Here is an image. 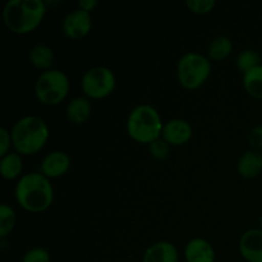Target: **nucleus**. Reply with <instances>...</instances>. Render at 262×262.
Masks as SVG:
<instances>
[{
	"mask_svg": "<svg viewBox=\"0 0 262 262\" xmlns=\"http://www.w3.org/2000/svg\"><path fill=\"white\" fill-rule=\"evenodd\" d=\"M28 59L36 68L49 71L54 63V51L45 43H37L28 53Z\"/></svg>",
	"mask_w": 262,
	"mask_h": 262,
	"instance_id": "dca6fc26",
	"label": "nucleus"
},
{
	"mask_svg": "<svg viewBox=\"0 0 262 262\" xmlns=\"http://www.w3.org/2000/svg\"><path fill=\"white\" fill-rule=\"evenodd\" d=\"M69 92V79L59 69H49L37 77L35 83L36 97L45 105H58Z\"/></svg>",
	"mask_w": 262,
	"mask_h": 262,
	"instance_id": "423d86ee",
	"label": "nucleus"
},
{
	"mask_svg": "<svg viewBox=\"0 0 262 262\" xmlns=\"http://www.w3.org/2000/svg\"><path fill=\"white\" fill-rule=\"evenodd\" d=\"M71 168V158L64 151H53L43 158L41 163V173L50 178L64 176Z\"/></svg>",
	"mask_w": 262,
	"mask_h": 262,
	"instance_id": "9b49d317",
	"label": "nucleus"
},
{
	"mask_svg": "<svg viewBox=\"0 0 262 262\" xmlns=\"http://www.w3.org/2000/svg\"><path fill=\"white\" fill-rule=\"evenodd\" d=\"M92 27L91 13L77 8L64 17L63 31L68 37L79 40L90 33Z\"/></svg>",
	"mask_w": 262,
	"mask_h": 262,
	"instance_id": "6e6552de",
	"label": "nucleus"
},
{
	"mask_svg": "<svg viewBox=\"0 0 262 262\" xmlns=\"http://www.w3.org/2000/svg\"><path fill=\"white\" fill-rule=\"evenodd\" d=\"M192 125L187 120L174 118L166 122L163 127L161 137L171 146H182L188 142L192 137Z\"/></svg>",
	"mask_w": 262,
	"mask_h": 262,
	"instance_id": "1a4fd4ad",
	"label": "nucleus"
},
{
	"mask_svg": "<svg viewBox=\"0 0 262 262\" xmlns=\"http://www.w3.org/2000/svg\"><path fill=\"white\" fill-rule=\"evenodd\" d=\"M91 112V102L87 97H74L67 106V118L74 124H82L89 119Z\"/></svg>",
	"mask_w": 262,
	"mask_h": 262,
	"instance_id": "4468645a",
	"label": "nucleus"
},
{
	"mask_svg": "<svg viewBox=\"0 0 262 262\" xmlns=\"http://www.w3.org/2000/svg\"><path fill=\"white\" fill-rule=\"evenodd\" d=\"M243 86L251 96L262 99V64L243 73Z\"/></svg>",
	"mask_w": 262,
	"mask_h": 262,
	"instance_id": "a211bd4d",
	"label": "nucleus"
},
{
	"mask_svg": "<svg viewBox=\"0 0 262 262\" xmlns=\"http://www.w3.org/2000/svg\"><path fill=\"white\" fill-rule=\"evenodd\" d=\"M237 169L245 178H255L262 170V155L256 151H247L238 160Z\"/></svg>",
	"mask_w": 262,
	"mask_h": 262,
	"instance_id": "2eb2a0df",
	"label": "nucleus"
},
{
	"mask_svg": "<svg viewBox=\"0 0 262 262\" xmlns=\"http://www.w3.org/2000/svg\"><path fill=\"white\" fill-rule=\"evenodd\" d=\"M15 212L9 205H0V237H7L15 225Z\"/></svg>",
	"mask_w": 262,
	"mask_h": 262,
	"instance_id": "aec40b11",
	"label": "nucleus"
},
{
	"mask_svg": "<svg viewBox=\"0 0 262 262\" xmlns=\"http://www.w3.org/2000/svg\"><path fill=\"white\" fill-rule=\"evenodd\" d=\"M239 252L248 262H262V230L250 229L239 239Z\"/></svg>",
	"mask_w": 262,
	"mask_h": 262,
	"instance_id": "9d476101",
	"label": "nucleus"
},
{
	"mask_svg": "<svg viewBox=\"0 0 262 262\" xmlns=\"http://www.w3.org/2000/svg\"><path fill=\"white\" fill-rule=\"evenodd\" d=\"M163 122L160 114L154 106L142 104L129 113L127 119V130L130 138L140 143H152L161 137Z\"/></svg>",
	"mask_w": 262,
	"mask_h": 262,
	"instance_id": "20e7f679",
	"label": "nucleus"
},
{
	"mask_svg": "<svg viewBox=\"0 0 262 262\" xmlns=\"http://www.w3.org/2000/svg\"><path fill=\"white\" fill-rule=\"evenodd\" d=\"M260 60L261 58L257 51L252 50V49H247V50L241 51L239 55H238L237 67L239 68V71L246 73V72L260 66Z\"/></svg>",
	"mask_w": 262,
	"mask_h": 262,
	"instance_id": "412c9836",
	"label": "nucleus"
},
{
	"mask_svg": "<svg viewBox=\"0 0 262 262\" xmlns=\"http://www.w3.org/2000/svg\"><path fill=\"white\" fill-rule=\"evenodd\" d=\"M15 199L20 207L27 211H45L53 204V186L48 177L42 173L33 171L25 174L20 177L15 187Z\"/></svg>",
	"mask_w": 262,
	"mask_h": 262,
	"instance_id": "f257e3e1",
	"label": "nucleus"
},
{
	"mask_svg": "<svg viewBox=\"0 0 262 262\" xmlns=\"http://www.w3.org/2000/svg\"><path fill=\"white\" fill-rule=\"evenodd\" d=\"M169 146L170 145L163 137H160L156 141H154L152 143H150L148 148H150V152L152 155V158L158 159V160H164L169 155Z\"/></svg>",
	"mask_w": 262,
	"mask_h": 262,
	"instance_id": "4be33fe9",
	"label": "nucleus"
},
{
	"mask_svg": "<svg viewBox=\"0 0 262 262\" xmlns=\"http://www.w3.org/2000/svg\"><path fill=\"white\" fill-rule=\"evenodd\" d=\"M10 143H12V136L4 127H2L0 128V155L2 158L8 154Z\"/></svg>",
	"mask_w": 262,
	"mask_h": 262,
	"instance_id": "a878e982",
	"label": "nucleus"
},
{
	"mask_svg": "<svg viewBox=\"0 0 262 262\" xmlns=\"http://www.w3.org/2000/svg\"><path fill=\"white\" fill-rule=\"evenodd\" d=\"M178 250L168 241H160L146 250L142 262H178Z\"/></svg>",
	"mask_w": 262,
	"mask_h": 262,
	"instance_id": "ddd939ff",
	"label": "nucleus"
},
{
	"mask_svg": "<svg viewBox=\"0 0 262 262\" xmlns=\"http://www.w3.org/2000/svg\"><path fill=\"white\" fill-rule=\"evenodd\" d=\"M233 42L228 36H217L211 41L209 46V58L211 60H223L232 54Z\"/></svg>",
	"mask_w": 262,
	"mask_h": 262,
	"instance_id": "6ab92c4d",
	"label": "nucleus"
},
{
	"mask_svg": "<svg viewBox=\"0 0 262 262\" xmlns=\"http://www.w3.org/2000/svg\"><path fill=\"white\" fill-rule=\"evenodd\" d=\"M23 169L22 158L18 152H8L0 160V174L5 179H15Z\"/></svg>",
	"mask_w": 262,
	"mask_h": 262,
	"instance_id": "f3484780",
	"label": "nucleus"
},
{
	"mask_svg": "<svg viewBox=\"0 0 262 262\" xmlns=\"http://www.w3.org/2000/svg\"><path fill=\"white\" fill-rule=\"evenodd\" d=\"M51 257L50 253L45 248L36 247L32 250L27 251L26 255L23 256L22 262H50Z\"/></svg>",
	"mask_w": 262,
	"mask_h": 262,
	"instance_id": "b1692460",
	"label": "nucleus"
},
{
	"mask_svg": "<svg viewBox=\"0 0 262 262\" xmlns=\"http://www.w3.org/2000/svg\"><path fill=\"white\" fill-rule=\"evenodd\" d=\"M216 5L215 0H187V7L196 14H206L210 13Z\"/></svg>",
	"mask_w": 262,
	"mask_h": 262,
	"instance_id": "5701e85b",
	"label": "nucleus"
},
{
	"mask_svg": "<svg viewBox=\"0 0 262 262\" xmlns=\"http://www.w3.org/2000/svg\"><path fill=\"white\" fill-rule=\"evenodd\" d=\"M248 142L253 148H257V150L262 148V124L256 125L251 129L248 135Z\"/></svg>",
	"mask_w": 262,
	"mask_h": 262,
	"instance_id": "393cba45",
	"label": "nucleus"
},
{
	"mask_svg": "<svg viewBox=\"0 0 262 262\" xmlns=\"http://www.w3.org/2000/svg\"><path fill=\"white\" fill-rule=\"evenodd\" d=\"M97 4H99L97 0H79L78 2V7L89 13L91 12V10H94L95 8L97 7Z\"/></svg>",
	"mask_w": 262,
	"mask_h": 262,
	"instance_id": "bb28decb",
	"label": "nucleus"
},
{
	"mask_svg": "<svg viewBox=\"0 0 262 262\" xmlns=\"http://www.w3.org/2000/svg\"><path fill=\"white\" fill-rule=\"evenodd\" d=\"M211 72V64L205 55L194 51L184 54L178 61L177 76L184 89L194 90L206 82Z\"/></svg>",
	"mask_w": 262,
	"mask_h": 262,
	"instance_id": "39448f33",
	"label": "nucleus"
},
{
	"mask_svg": "<svg viewBox=\"0 0 262 262\" xmlns=\"http://www.w3.org/2000/svg\"><path fill=\"white\" fill-rule=\"evenodd\" d=\"M115 74L107 67L96 66L87 69L82 76L81 87L87 97L104 99L115 89Z\"/></svg>",
	"mask_w": 262,
	"mask_h": 262,
	"instance_id": "0eeeda50",
	"label": "nucleus"
},
{
	"mask_svg": "<svg viewBox=\"0 0 262 262\" xmlns=\"http://www.w3.org/2000/svg\"><path fill=\"white\" fill-rule=\"evenodd\" d=\"M46 14L42 0H9L3 9V19L12 32L25 35L38 27Z\"/></svg>",
	"mask_w": 262,
	"mask_h": 262,
	"instance_id": "f03ea898",
	"label": "nucleus"
},
{
	"mask_svg": "<svg viewBox=\"0 0 262 262\" xmlns=\"http://www.w3.org/2000/svg\"><path fill=\"white\" fill-rule=\"evenodd\" d=\"M260 224H261V230H262V216H261V219H260Z\"/></svg>",
	"mask_w": 262,
	"mask_h": 262,
	"instance_id": "cd10ccee",
	"label": "nucleus"
},
{
	"mask_svg": "<svg viewBox=\"0 0 262 262\" xmlns=\"http://www.w3.org/2000/svg\"><path fill=\"white\" fill-rule=\"evenodd\" d=\"M187 262H215V250L209 241L204 238H193L184 250Z\"/></svg>",
	"mask_w": 262,
	"mask_h": 262,
	"instance_id": "f8f14e48",
	"label": "nucleus"
},
{
	"mask_svg": "<svg viewBox=\"0 0 262 262\" xmlns=\"http://www.w3.org/2000/svg\"><path fill=\"white\" fill-rule=\"evenodd\" d=\"M12 145L15 152L22 155H32L45 146L49 138V128L45 120L36 115L23 117L13 125Z\"/></svg>",
	"mask_w": 262,
	"mask_h": 262,
	"instance_id": "7ed1b4c3",
	"label": "nucleus"
}]
</instances>
